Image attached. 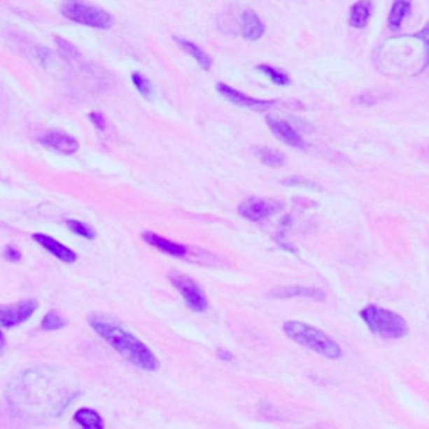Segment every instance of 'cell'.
Wrapping results in <instances>:
<instances>
[{"label":"cell","mask_w":429,"mask_h":429,"mask_svg":"<svg viewBox=\"0 0 429 429\" xmlns=\"http://www.w3.org/2000/svg\"><path fill=\"white\" fill-rule=\"evenodd\" d=\"M56 45L59 50V56H61L64 61H67V62L80 61L79 50L76 49L71 42H67L66 39H61V37H56Z\"/></svg>","instance_id":"44dd1931"},{"label":"cell","mask_w":429,"mask_h":429,"mask_svg":"<svg viewBox=\"0 0 429 429\" xmlns=\"http://www.w3.org/2000/svg\"><path fill=\"white\" fill-rule=\"evenodd\" d=\"M66 225H67V228H69L72 233H76V235L83 237V239H87V240H94L96 239V230L91 227V225L83 223V222H79V220H72V218L67 220Z\"/></svg>","instance_id":"7402d4cb"},{"label":"cell","mask_w":429,"mask_h":429,"mask_svg":"<svg viewBox=\"0 0 429 429\" xmlns=\"http://www.w3.org/2000/svg\"><path fill=\"white\" fill-rule=\"evenodd\" d=\"M418 34L423 41V50H424V59L421 64V69H419V74H421V72H424L429 67V22L424 25Z\"/></svg>","instance_id":"d4e9b609"},{"label":"cell","mask_w":429,"mask_h":429,"mask_svg":"<svg viewBox=\"0 0 429 429\" xmlns=\"http://www.w3.org/2000/svg\"><path fill=\"white\" fill-rule=\"evenodd\" d=\"M372 17V2L371 0H359L351 7L349 25L354 29H364Z\"/></svg>","instance_id":"9a60e30c"},{"label":"cell","mask_w":429,"mask_h":429,"mask_svg":"<svg viewBox=\"0 0 429 429\" xmlns=\"http://www.w3.org/2000/svg\"><path fill=\"white\" fill-rule=\"evenodd\" d=\"M286 205L279 199H265V198H248L240 203L239 213L250 222H262L267 216L279 213Z\"/></svg>","instance_id":"5b68a950"},{"label":"cell","mask_w":429,"mask_h":429,"mask_svg":"<svg viewBox=\"0 0 429 429\" xmlns=\"http://www.w3.org/2000/svg\"><path fill=\"white\" fill-rule=\"evenodd\" d=\"M269 297H274V299H295V297H304V299H312L316 302H322L325 300V294L318 288L314 287H280L272 290Z\"/></svg>","instance_id":"7c38bea8"},{"label":"cell","mask_w":429,"mask_h":429,"mask_svg":"<svg viewBox=\"0 0 429 429\" xmlns=\"http://www.w3.org/2000/svg\"><path fill=\"white\" fill-rule=\"evenodd\" d=\"M241 37L246 41H258L265 34V25L253 10H245L241 14Z\"/></svg>","instance_id":"5bb4252c"},{"label":"cell","mask_w":429,"mask_h":429,"mask_svg":"<svg viewBox=\"0 0 429 429\" xmlns=\"http://www.w3.org/2000/svg\"><path fill=\"white\" fill-rule=\"evenodd\" d=\"M143 239L148 245L155 246V248H158L160 252L171 255V257H185L186 252H188V248H186L185 245L176 244V241L164 239V237H161L155 232H144Z\"/></svg>","instance_id":"4fadbf2b"},{"label":"cell","mask_w":429,"mask_h":429,"mask_svg":"<svg viewBox=\"0 0 429 429\" xmlns=\"http://www.w3.org/2000/svg\"><path fill=\"white\" fill-rule=\"evenodd\" d=\"M356 103L363 104V106H372L374 103H376V99L366 92V94H359L358 97H356Z\"/></svg>","instance_id":"f1b7e54d"},{"label":"cell","mask_w":429,"mask_h":429,"mask_svg":"<svg viewBox=\"0 0 429 429\" xmlns=\"http://www.w3.org/2000/svg\"><path fill=\"white\" fill-rule=\"evenodd\" d=\"M411 3H413L411 0H394L388 17V24L393 31H398V29L401 27L402 20H405L407 14L411 12Z\"/></svg>","instance_id":"e0dca14e"},{"label":"cell","mask_w":429,"mask_h":429,"mask_svg":"<svg viewBox=\"0 0 429 429\" xmlns=\"http://www.w3.org/2000/svg\"><path fill=\"white\" fill-rule=\"evenodd\" d=\"M216 356H218V359L225 360V363H230V360L233 359V354H232V352H228V351H225V349H218V351H216Z\"/></svg>","instance_id":"f546056e"},{"label":"cell","mask_w":429,"mask_h":429,"mask_svg":"<svg viewBox=\"0 0 429 429\" xmlns=\"http://www.w3.org/2000/svg\"><path fill=\"white\" fill-rule=\"evenodd\" d=\"M173 39L176 41V44L180 45L181 49L186 50V54H190V56L193 57L195 61L199 64V67H202V69H205V71H210L211 69V64H213V59L208 56V54L202 48H198V45L195 44V42L181 39V37H176V36L173 37Z\"/></svg>","instance_id":"2e32d148"},{"label":"cell","mask_w":429,"mask_h":429,"mask_svg":"<svg viewBox=\"0 0 429 429\" xmlns=\"http://www.w3.org/2000/svg\"><path fill=\"white\" fill-rule=\"evenodd\" d=\"M257 69L263 72V74H265L272 83L277 84V86H288V84H290V78H288L286 72L275 69V67L267 66V64H260V66H257Z\"/></svg>","instance_id":"ffe728a7"},{"label":"cell","mask_w":429,"mask_h":429,"mask_svg":"<svg viewBox=\"0 0 429 429\" xmlns=\"http://www.w3.org/2000/svg\"><path fill=\"white\" fill-rule=\"evenodd\" d=\"M89 121L94 125L97 131H106V127H108V121H106V116L103 113H91L89 114Z\"/></svg>","instance_id":"4316f807"},{"label":"cell","mask_w":429,"mask_h":429,"mask_svg":"<svg viewBox=\"0 0 429 429\" xmlns=\"http://www.w3.org/2000/svg\"><path fill=\"white\" fill-rule=\"evenodd\" d=\"M66 318H62L56 312H48L42 318V329L44 330H59L62 327H66Z\"/></svg>","instance_id":"cb8c5ba5"},{"label":"cell","mask_w":429,"mask_h":429,"mask_svg":"<svg viewBox=\"0 0 429 429\" xmlns=\"http://www.w3.org/2000/svg\"><path fill=\"white\" fill-rule=\"evenodd\" d=\"M89 325H91L109 346L120 352L122 358L129 360L133 366L148 372H155L160 369V360L155 356V352H153L146 344L139 341L136 335L122 329L121 325L114 324L113 321H108V318L103 316L89 317Z\"/></svg>","instance_id":"6da1fadb"},{"label":"cell","mask_w":429,"mask_h":429,"mask_svg":"<svg viewBox=\"0 0 429 429\" xmlns=\"http://www.w3.org/2000/svg\"><path fill=\"white\" fill-rule=\"evenodd\" d=\"M61 12L72 22L87 25L92 29H111L113 15L96 6H89L83 0H66L61 6Z\"/></svg>","instance_id":"277c9868"},{"label":"cell","mask_w":429,"mask_h":429,"mask_svg":"<svg viewBox=\"0 0 429 429\" xmlns=\"http://www.w3.org/2000/svg\"><path fill=\"white\" fill-rule=\"evenodd\" d=\"M131 80H133L134 87L138 89L139 94L146 97V99H151L153 91H155V89H153L151 80L148 79L146 76L141 74V72H133V74H131Z\"/></svg>","instance_id":"603a6c76"},{"label":"cell","mask_w":429,"mask_h":429,"mask_svg":"<svg viewBox=\"0 0 429 429\" xmlns=\"http://www.w3.org/2000/svg\"><path fill=\"white\" fill-rule=\"evenodd\" d=\"M39 143L42 146H48L50 150L62 153V155H74L79 150V141L76 138H72L71 134L64 133V131L50 129L48 133H44L39 138Z\"/></svg>","instance_id":"9c48e42d"},{"label":"cell","mask_w":429,"mask_h":429,"mask_svg":"<svg viewBox=\"0 0 429 429\" xmlns=\"http://www.w3.org/2000/svg\"><path fill=\"white\" fill-rule=\"evenodd\" d=\"M3 351H6V337H3L2 330H0V356L3 354Z\"/></svg>","instance_id":"4dcf8cb0"},{"label":"cell","mask_w":429,"mask_h":429,"mask_svg":"<svg viewBox=\"0 0 429 429\" xmlns=\"http://www.w3.org/2000/svg\"><path fill=\"white\" fill-rule=\"evenodd\" d=\"M32 239L34 241H37L42 248L48 250L50 255H54V257L59 258V260L64 263H74L76 260H78V253L72 252L71 248H67V246L62 245L61 241L52 239V237L45 235V233H34Z\"/></svg>","instance_id":"8fae6325"},{"label":"cell","mask_w":429,"mask_h":429,"mask_svg":"<svg viewBox=\"0 0 429 429\" xmlns=\"http://www.w3.org/2000/svg\"><path fill=\"white\" fill-rule=\"evenodd\" d=\"M267 126L270 127V131L274 133L282 143L288 144V146L294 148H305L304 138L297 131L288 125L287 121L279 120L275 116H267Z\"/></svg>","instance_id":"30bf717a"},{"label":"cell","mask_w":429,"mask_h":429,"mask_svg":"<svg viewBox=\"0 0 429 429\" xmlns=\"http://www.w3.org/2000/svg\"><path fill=\"white\" fill-rule=\"evenodd\" d=\"M360 318L366 322L372 334L384 339H402L409 332L407 322L399 314L391 312L377 305H367L360 310Z\"/></svg>","instance_id":"3957f363"},{"label":"cell","mask_w":429,"mask_h":429,"mask_svg":"<svg viewBox=\"0 0 429 429\" xmlns=\"http://www.w3.org/2000/svg\"><path fill=\"white\" fill-rule=\"evenodd\" d=\"M39 309V302L36 299L24 300V302L0 307V325L2 327H15L27 322L34 316V312Z\"/></svg>","instance_id":"52a82bcc"},{"label":"cell","mask_w":429,"mask_h":429,"mask_svg":"<svg viewBox=\"0 0 429 429\" xmlns=\"http://www.w3.org/2000/svg\"><path fill=\"white\" fill-rule=\"evenodd\" d=\"M283 332L287 334L288 339L317 352V354L324 356L327 359H341V346L332 341L325 332L316 329V327L304 324L300 321H288L283 324Z\"/></svg>","instance_id":"7a4b0ae2"},{"label":"cell","mask_w":429,"mask_h":429,"mask_svg":"<svg viewBox=\"0 0 429 429\" xmlns=\"http://www.w3.org/2000/svg\"><path fill=\"white\" fill-rule=\"evenodd\" d=\"M169 279H171L173 286L183 295L186 305H188L191 310H195V312H205L208 307V300L202 288L195 283V280H191L183 274H169Z\"/></svg>","instance_id":"8992f818"},{"label":"cell","mask_w":429,"mask_h":429,"mask_svg":"<svg viewBox=\"0 0 429 429\" xmlns=\"http://www.w3.org/2000/svg\"><path fill=\"white\" fill-rule=\"evenodd\" d=\"M3 257H6L7 260H10V262H19L20 258H22V253H20L19 250L15 248V246L8 245V246H6V250H3Z\"/></svg>","instance_id":"83f0119b"},{"label":"cell","mask_w":429,"mask_h":429,"mask_svg":"<svg viewBox=\"0 0 429 429\" xmlns=\"http://www.w3.org/2000/svg\"><path fill=\"white\" fill-rule=\"evenodd\" d=\"M283 185H287V186H305V188L321 190V186L312 183V181H309V180H304V178H287V180H283Z\"/></svg>","instance_id":"484cf974"},{"label":"cell","mask_w":429,"mask_h":429,"mask_svg":"<svg viewBox=\"0 0 429 429\" xmlns=\"http://www.w3.org/2000/svg\"><path fill=\"white\" fill-rule=\"evenodd\" d=\"M74 421L84 429H103L104 421L94 409H87V407H80L76 411Z\"/></svg>","instance_id":"ac0fdd59"},{"label":"cell","mask_w":429,"mask_h":429,"mask_svg":"<svg viewBox=\"0 0 429 429\" xmlns=\"http://www.w3.org/2000/svg\"><path fill=\"white\" fill-rule=\"evenodd\" d=\"M216 91L222 94L225 99H228L230 103H233L235 106H240V108H246V109H255V111H267V109H270L272 106H275L279 103V101H267V99H255V97H250L244 94V92L237 91V89H233L232 86H228V84L218 83L216 84Z\"/></svg>","instance_id":"ba28073f"},{"label":"cell","mask_w":429,"mask_h":429,"mask_svg":"<svg viewBox=\"0 0 429 429\" xmlns=\"http://www.w3.org/2000/svg\"><path fill=\"white\" fill-rule=\"evenodd\" d=\"M253 155L257 156V158L260 160L263 164H267V167H272V168H279L286 163V155H283V153H280L277 150H272V148H267V146H257L253 150Z\"/></svg>","instance_id":"d6986e66"}]
</instances>
